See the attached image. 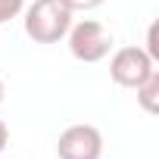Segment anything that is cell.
<instances>
[{
  "label": "cell",
  "mask_w": 159,
  "mask_h": 159,
  "mask_svg": "<svg viewBox=\"0 0 159 159\" xmlns=\"http://www.w3.org/2000/svg\"><path fill=\"white\" fill-rule=\"evenodd\" d=\"M7 140H10V128L0 122V153H3V147H7Z\"/></svg>",
  "instance_id": "obj_9"
},
{
  "label": "cell",
  "mask_w": 159,
  "mask_h": 159,
  "mask_svg": "<svg viewBox=\"0 0 159 159\" xmlns=\"http://www.w3.org/2000/svg\"><path fill=\"white\" fill-rule=\"evenodd\" d=\"M62 3H66L72 13H88V10H97L103 0H62Z\"/></svg>",
  "instance_id": "obj_7"
},
{
  "label": "cell",
  "mask_w": 159,
  "mask_h": 159,
  "mask_svg": "<svg viewBox=\"0 0 159 159\" xmlns=\"http://www.w3.org/2000/svg\"><path fill=\"white\" fill-rule=\"evenodd\" d=\"M25 34L34 44H59L72 28V10L62 0H34L25 10Z\"/></svg>",
  "instance_id": "obj_1"
},
{
  "label": "cell",
  "mask_w": 159,
  "mask_h": 159,
  "mask_svg": "<svg viewBox=\"0 0 159 159\" xmlns=\"http://www.w3.org/2000/svg\"><path fill=\"white\" fill-rule=\"evenodd\" d=\"M153 69H156V62L150 59V53L143 47H122L109 59V78L119 88H128V91H134Z\"/></svg>",
  "instance_id": "obj_3"
},
{
  "label": "cell",
  "mask_w": 159,
  "mask_h": 159,
  "mask_svg": "<svg viewBox=\"0 0 159 159\" xmlns=\"http://www.w3.org/2000/svg\"><path fill=\"white\" fill-rule=\"evenodd\" d=\"M143 50L150 53V59H153V62L159 59V44H156V25H150V28H147V47H143Z\"/></svg>",
  "instance_id": "obj_8"
},
{
  "label": "cell",
  "mask_w": 159,
  "mask_h": 159,
  "mask_svg": "<svg viewBox=\"0 0 159 159\" xmlns=\"http://www.w3.org/2000/svg\"><path fill=\"white\" fill-rule=\"evenodd\" d=\"M3 94H7V88H3V81H0V103H3Z\"/></svg>",
  "instance_id": "obj_10"
},
{
  "label": "cell",
  "mask_w": 159,
  "mask_h": 159,
  "mask_svg": "<svg viewBox=\"0 0 159 159\" xmlns=\"http://www.w3.org/2000/svg\"><path fill=\"white\" fill-rule=\"evenodd\" d=\"M22 10H25V0H0V25L16 19Z\"/></svg>",
  "instance_id": "obj_6"
},
{
  "label": "cell",
  "mask_w": 159,
  "mask_h": 159,
  "mask_svg": "<svg viewBox=\"0 0 159 159\" xmlns=\"http://www.w3.org/2000/svg\"><path fill=\"white\" fill-rule=\"evenodd\" d=\"M59 159H100L103 156V134L94 125H69L56 140Z\"/></svg>",
  "instance_id": "obj_4"
},
{
  "label": "cell",
  "mask_w": 159,
  "mask_h": 159,
  "mask_svg": "<svg viewBox=\"0 0 159 159\" xmlns=\"http://www.w3.org/2000/svg\"><path fill=\"white\" fill-rule=\"evenodd\" d=\"M134 97H137V103H140L143 112H150V116L159 112V72H156V69L134 88Z\"/></svg>",
  "instance_id": "obj_5"
},
{
  "label": "cell",
  "mask_w": 159,
  "mask_h": 159,
  "mask_svg": "<svg viewBox=\"0 0 159 159\" xmlns=\"http://www.w3.org/2000/svg\"><path fill=\"white\" fill-rule=\"evenodd\" d=\"M69 50L78 62H100L112 50V34L97 19H84L69 28Z\"/></svg>",
  "instance_id": "obj_2"
}]
</instances>
